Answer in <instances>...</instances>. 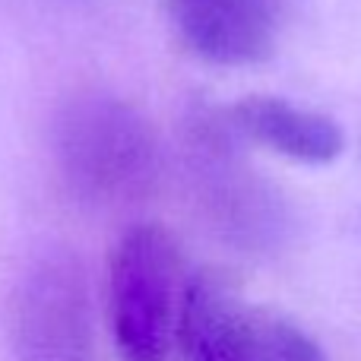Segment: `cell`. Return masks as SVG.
<instances>
[{"label":"cell","instance_id":"obj_1","mask_svg":"<svg viewBox=\"0 0 361 361\" xmlns=\"http://www.w3.org/2000/svg\"><path fill=\"white\" fill-rule=\"evenodd\" d=\"M54 162L76 200L118 206L146 197L162 171L152 124L108 92L73 95L54 118Z\"/></svg>","mask_w":361,"mask_h":361},{"label":"cell","instance_id":"obj_2","mask_svg":"<svg viewBox=\"0 0 361 361\" xmlns=\"http://www.w3.org/2000/svg\"><path fill=\"white\" fill-rule=\"evenodd\" d=\"M187 276L180 247L156 222L130 225L108 257V324L124 361H169Z\"/></svg>","mask_w":361,"mask_h":361},{"label":"cell","instance_id":"obj_3","mask_svg":"<svg viewBox=\"0 0 361 361\" xmlns=\"http://www.w3.org/2000/svg\"><path fill=\"white\" fill-rule=\"evenodd\" d=\"M16 361H95L92 298L82 267L44 254L23 269L6 307Z\"/></svg>","mask_w":361,"mask_h":361},{"label":"cell","instance_id":"obj_4","mask_svg":"<svg viewBox=\"0 0 361 361\" xmlns=\"http://www.w3.org/2000/svg\"><path fill=\"white\" fill-rule=\"evenodd\" d=\"M178 345L190 361H326L298 324L206 279L187 282Z\"/></svg>","mask_w":361,"mask_h":361},{"label":"cell","instance_id":"obj_5","mask_svg":"<svg viewBox=\"0 0 361 361\" xmlns=\"http://www.w3.org/2000/svg\"><path fill=\"white\" fill-rule=\"evenodd\" d=\"M180 42L219 67H244L273 54L286 0H162Z\"/></svg>","mask_w":361,"mask_h":361},{"label":"cell","instance_id":"obj_6","mask_svg":"<svg viewBox=\"0 0 361 361\" xmlns=\"http://www.w3.org/2000/svg\"><path fill=\"white\" fill-rule=\"evenodd\" d=\"M231 127L295 162L326 165L343 156L345 133L330 114L279 95H247L228 108Z\"/></svg>","mask_w":361,"mask_h":361}]
</instances>
